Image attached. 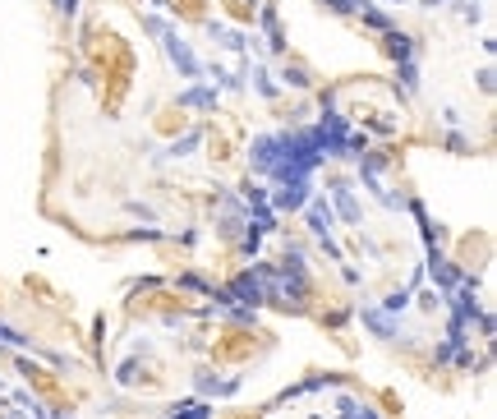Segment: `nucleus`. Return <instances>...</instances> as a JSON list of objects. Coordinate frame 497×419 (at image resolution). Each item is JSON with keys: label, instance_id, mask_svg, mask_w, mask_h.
Listing matches in <instances>:
<instances>
[{"label": "nucleus", "instance_id": "nucleus-1", "mask_svg": "<svg viewBox=\"0 0 497 419\" xmlns=\"http://www.w3.org/2000/svg\"><path fill=\"white\" fill-rule=\"evenodd\" d=\"M157 42H161L166 60H171V70L180 74V79H189V83H193V79H203V60H198V55H193V46L184 42L180 33H171V28H166V33L157 37Z\"/></svg>", "mask_w": 497, "mask_h": 419}, {"label": "nucleus", "instance_id": "nucleus-2", "mask_svg": "<svg viewBox=\"0 0 497 419\" xmlns=\"http://www.w3.org/2000/svg\"><path fill=\"white\" fill-rule=\"evenodd\" d=\"M309 198H314V175H290V180H281V189L272 193V212H299Z\"/></svg>", "mask_w": 497, "mask_h": 419}, {"label": "nucleus", "instance_id": "nucleus-3", "mask_svg": "<svg viewBox=\"0 0 497 419\" xmlns=\"http://www.w3.org/2000/svg\"><path fill=\"white\" fill-rule=\"evenodd\" d=\"M277 157H281V139H277V134H258L253 148H249V166L258 175H272V171H277Z\"/></svg>", "mask_w": 497, "mask_h": 419}, {"label": "nucleus", "instance_id": "nucleus-4", "mask_svg": "<svg viewBox=\"0 0 497 419\" xmlns=\"http://www.w3.org/2000/svg\"><path fill=\"white\" fill-rule=\"evenodd\" d=\"M331 212H341L346 226H364V212H359V198L350 193V184H331Z\"/></svg>", "mask_w": 497, "mask_h": 419}, {"label": "nucleus", "instance_id": "nucleus-5", "mask_svg": "<svg viewBox=\"0 0 497 419\" xmlns=\"http://www.w3.org/2000/svg\"><path fill=\"white\" fill-rule=\"evenodd\" d=\"M304 217H309V230H314L318 240H323L327 230L336 226V212H331V203H327V198H309V203H304Z\"/></svg>", "mask_w": 497, "mask_h": 419}, {"label": "nucleus", "instance_id": "nucleus-6", "mask_svg": "<svg viewBox=\"0 0 497 419\" xmlns=\"http://www.w3.org/2000/svg\"><path fill=\"white\" fill-rule=\"evenodd\" d=\"M180 106H184V111H212V106H217V87H208V83L184 87V92H180Z\"/></svg>", "mask_w": 497, "mask_h": 419}, {"label": "nucleus", "instance_id": "nucleus-7", "mask_svg": "<svg viewBox=\"0 0 497 419\" xmlns=\"http://www.w3.org/2000/svg\"><path fill=\"white\" fill-rule=\"evenodd\" d=\"M364 327L373 336H383V341H396V332H401V327H396V318L387 314V309H364Z\"/></svg>", "mask_w": 497, "mask_h": 419}, {"label": "nucleus", "instance_id": "nucleus-8", "mask_svg": "<svg viewBox=\"0 0 497 419\" xmlns=\"http://www.w3.org/2000/svg\"><path fill=\"white\" fill-rule=\"evenodd\" d=\"M428 277H433V286H442V295H447V290L461 281V272H456L447 258H437V253H433V258H428Z\"/></svg>", "mask_w": 497, "mask_h": 419}, {"label": "nucleus", "instance_id": "nucleus-9", "mask_svg": "<svg viewBox=\"0 0 497 419\" xmlns=\"http://www.w3.org/2000/svg\"><path fill=\"white\" fill-rule=\"evenodd\" d=\"M208 33L217 37V42L226 46V51H249V37L240 33V28H226V23H208Z\"/></svg>", "mask_w": 497, "mask_h": 419}, {"label": "nucleus", "instance_id": "nucleus-10", "mask_svg": "<svg viewBox=\"0 0 497 419\" xmlns=\"http://www.w3.org/2000/svg\"><path fill=\"white\" fill-rule=\"evenodd\" d=\"M198 387L212 396H235L240 392V378H217V373H198Z\"/></svg>", "mask_w": 497, "mask_h": 419}, {"label": "nucleus", "instance_id": "nucleus-11", "mask_svg": "<svg viewBox=\"0 0 497 419\" xmlns=\"http://www.w3.org/2000/svg\"><path fill=\"white\" fill-rule=\"evenodd\" d=\"M387 51H392V60H415V37L410 33H387Z\"/></svg>", "mask_w": 497, "mask_h": 419}, {"label": "nucleus", "instance_id": "nucleus-12", "mask_svg": "<svg viewBox=\"0 0 497 419\" xmlns=\"http://www.w3.org/2000/svg\"><path fill=\"white\" fill-rule=\"evenodd\" d=\"M262 33H267V42H272V51H281V46H286V37H281V23H277V9L272 5H262Z\"/></svg>", "mask_w": 497, "mask_h": 419}, {"label": "nucleus", "instance_id": "nucleus-13", "mask_svg": "<svg viewBox=\"0 0 497 419\" xmlns=\"http://www.w3.org/2000/svg\"><path fill=\"white\" fill-rule=\"evenodd\" d=\"M198 143H203V129H189L184 139H175L171 148H166V157H189V152L198 148Z\"/></svg>", "mask_w": 497, "mask_h": 419}, {"label": "nucleus", "instance_id": "nucleus-14", "mask_svg": "<svg viewBox=\"0 0 497 419\" xmlns=\"http://www.w3.org/2000/svg\"><path fill=\"white\" fill-rule=\"evenodd\" d=\"M166 419H212V405H203V401H184V405H175Z\"/></svg>", "mask_w": 497, "mask_h": 419}, {"label": "nucleus", "instance_id": "nucleus-15", "mask_svg": "<svg viewBox=\"0 0 497 419\" xmlns=\"http://www.w3.org/2000/svg\"><path fill=\"white\" fill-rule=\"evenodd\" d=\"M359 14H364V28H373V33H392V14H383V9H373V5H368V9H359Z\"/></svg>", "mask_w": 497, "mask_h": 419}, {"label": "nucleus", "instance_id": "nucleus-16", "mask_svg": "<svg viewBox=\"0 0 497 419\" xmlns=\"http://www.w3.org/2000/svg\"><path fill=\"white\" fill-rule=\"evenodd\" d=\"M396 79L405 83V92H419V65L415 60H396Z\"/></svg>", "mask_w": 497, "mask_h": 419}, {"label": "nucleus", "instance_id": "nucleus-17", "mask_svg": "<svg viewBox=\"0 0 497 419\" xmlns=\"http://www.w3.org/2000/svg\"><path fill=\"white\" fill-rule=\"evenodd\" d=\"M253 87H258V97H277V83L267 79V65H253Z\"/></svg>", "mask_w": 497, "mask_h": 419}, {"label": "nucleus", "instance_id": "nucleus-18", "mask_svg": "<svg viewBox=\"0 0 497 419\" xmlns=\"http://www.w3.org/2000/svg\"><path fill=\"white\" fill-rule=\"evenodd\" d=\"M341 419H378L368 405H359V401H350V396H341Z\"/></svg>", "mask_w": 497, "mask_h": 419}, {"label": "nucleus", "instance_id": "nucleus-19", "mask_svg": "<svg viewBox=\"0 0 497 419\" xmlns=\"http://www.w3.org/2000/svg\"><path fill=\"white\" fill-rule=\"evenodd\" d=\"M327 9H336V14H359V9H368L373 0H323Z\"/></svg>", "mask_w": 497, "mask_h": 419}, {"label": "nucleus", "instance_id": "nucleus-20", "mask_svg": "<svg viewBox=\"0 0 497 419\" xmlns=\"http://www.w3.org/2000/svg\"><path fill=\"white\" fill-rule=\"evenodd\" d=\"M405 304H410V290H392V295H387V304H383V309H387V314H401Z\"/></svg>", "mask_w": 497, "mask_h": 419}, {"label": "nucleus", "instance_id": "nucleus-21", "mask_svg": "<svg viewBox=\"0 0 497 419\" xmlns=\"http://www.w3.org/2000/svg\"><path fill=\"white\" fill-rule=\"evenodd\" d=\"M447 148H451V152H470V139H465L461 129H451V134H447Z\"/></svg>", "mask_w": 497, "mask_h": 419}, {"label": "nucleus", "instance_id": "nucleus-22", "mask_svg": "<svg viewBox=\"0 0 497 419\" xmlns=\"http://www.w3.org/2000/svg\"><path fill=\"white\" fill-rule=\"evenodd\" d=\"M281 83H295V87H309V74H304V70H286V74H281Z\"/></svg>", "mask_w": 497, "mask_h": 419}, {"label": "nucleus", "instance_id": "nucleus-23", "mask_svg": "<svg viewBox=\"0 0 497 419\" xmlns=\"http://www.w3.org/2000/svg\"><path fill=\"white\" fill-rule=\"evenodd\" d=\"M143 28H148L152 37H161V33H166V28H171V23H166V18H143Z\"/></svg>", "mask_w": 497, "mask_h": 419}, {"label": "nucleus", "instance_id": "nucleus-24", "mask_svg": "<svg viewBox=\"0 0 497 419\" xmlns=\"http://www.w3.org/2000/svg\"><path fill=\"white\" fill-rule=\"evenodd\" d=\"M442 120L451 124V129H461V111H456V106H447V111H442Z\"/></svg>", "mask_w": 497, "mask_h": 419}, {"label": "nucleus", "instance_id": "nucleus-25", "mask_svg": "<svg viewBox=\"0 0 497 419\" xmlns=\"http://www.w3.org/2000/svg\"><path fill=\"white\" fill-rule=\"evenodd\" d=\"M129 212H134V217H143V221H157V217H152V208H143V203H129Z\"/></svg>", "mask_w": 497, "mask_h": 419}, {"label": "nucleus", "instance_id": "nucleus-26", "mask_svg": "<svg viewBox=\"0 0 497 419\" xmlns=\"http://www.w3.org/2000/svg\"><path fill=\"white\" fill-rule=\"evenodd\" d=\"M424 9H442V5H451V0H419Z\"/></svg>", "mask_w": 497, "mask_h": 419}, {"label": "nucleus", "instance_id": "nucleus-27", "mask_svg": "<svg viewBox=\"0 0 497 419\" xmlns=\"http://www.w3.org/2000/svg\"><path fill=\"white\" fill-rule=\"evenodd\" d=\"M383 5H405V0H383Z\"/></svg>", "mask_w": 497, "mask_h": 419}, {"label": "nucleus", "instance_id": "nucleus-28", "mask_svg": "<svg viewBox=\"0 0 497 419\" xmlns=\"http://www.w3.org/2000/svg\"><path fill=\"white\" fill-rule=\"evenodd\" d=\"M152 5H161V9H166V5H171V0H152Z\"/></svg>", "mask_w": 497, "mask_h": 419}, {"label": "nucleus", "instance_id": "nucleus-29", "mask_svg": "<svg viewBox=\"0 0 497 419\" xmlns=\"http://www.w3.org/2000/svg\"><path fill=\"white\" fill-rule=\"evenodd\" d=\"M55 419H74V415H65V410H60V415H55Z\"/></svg>", "mask_w": 497, "mask_h": 419}]
</instances>
